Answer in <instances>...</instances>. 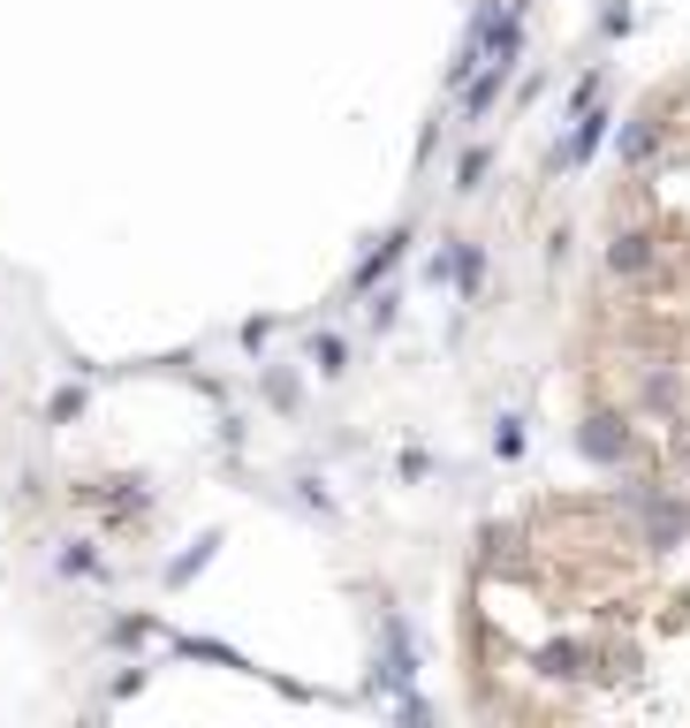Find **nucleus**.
I'll use <instances>...</instances> for the list:
<instances>
[{
    "mask_svg": "<svg viewBox=\"0 0 690 728\" xmlns=\"http://www.w3.org/2000/svg\"><path fill=\"white\" fill-rule=\"evenodd\" d=\"M607 258H614V273H638V266H646V236H622Z\"/></svg>",
    "mask_w": 690,
    "mask_h": 728,
    "instance_id": "f257e3e1",
    "label": "nucleus"
}]
</instances>
